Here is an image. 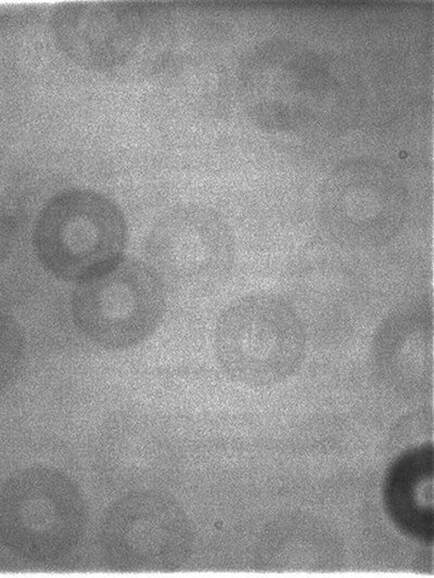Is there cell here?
I'll return each mask as SVG.
<instances>
[{"label":"cell","mask_w":434,"mask_h":578,"mask_svg":"<svg viewBox=\"0 0 434 578\" xmlns=\"http://www.w3.org/2000/svg\"><path fill=\"white\" fill-rule=\"evenodd\" d=\"M304 321L283 295L257 291L241 295L219 313L215 351L224 371L251 385H269L290 376L305 350Z\"/></svg>","instance_id":"2"},{"label":"cell","mask_w":434,"mask_h":578,"mask_svg":"<svg viewBox=\"0 0 434 578\" xmlns=\"http://www.w3.org/2000/svg\"><path fill=\"white\" fill-rule=\"evenodd\" d=\"M26 358V339L20 322L0 307V394L21 374Z\"/></svg>","instance_id":"8"},{"label":"cell","mask_w":434,"mask_h":578,"mask_svg":"<svg viewBox=\"0 0 434 578\" xmlns=\"http://www.w3.org/2000/svg\"><path fill=\"white\" fill-rule=\"evenodd\" d=\"M166 287L149 264L119 261L76 283L71 313L78 331L94 345L122 351L145 342L159 326Z\"/></svg>","instance_id":"4"},{"label":"cell","mask_w":434,"mask_h":578,"mask_svg":"<svg viewBox=\"0 0 434 578\" xmlns=\"http://www.w3.org/2000/svg\"><path fill=\"white\" fill-rule=\"evenodd\" d=\"M191 528L179 503L156 488L124 492L105 510L98 530L104 565L115 573H169L191 550Z\"/></svg>","instance_id":"5"},{"label":"cell","mask_w":434,"mask_h":578,"mask_svg":"<svg viewBox=\"0 0 434 578\" xmlns=\"http://www.w3.org/2000/svg\"><path fill=\"white\" fill-rule=\"evenodd\" d=\"M52 40L75 65L98 73L126 65L143 35L140 9L120 1H72L58 4L49 20Z\"/></svg>","instance_id":"7"},{"label":"cell","mask_w":434,"mask_h":578,"mask_svg":"<svg viewBox=\"0 0 434 578\" xmlns=\"http://www.w3.org/2000/svg\"><path fill=\"white\" fill-rule=\"evenodd\" d=\"M150 267L165 287L204 294L222 284L234 266L231 237L212 211L178 207L162 215L144 244Z\"/></svg>","instance_id":"6"},{"label":"cell","mask_w":434,"mask_h":578,"mask_svg":"<svg viewBox=\"0 0 434 578\" xmlns=\"http://www.w3.org/2000/svg\"><path fill=\"white\" fill-rule=\"evenodd\" d=\"M126 217L112 198L91 189L56 193L38 214L33 243L38 260L55 278L80 282L122 258Z\"/></svg>","instance_id":"3"},{"label":"cell","mask_w":434,"mask_h":578,"mask_svg":"<svg viewBox=\"0 0 434 578\" xmlns=\"http://www.w3.org/2000/svg\"><path fill=\"white\" fill-rule=\"evenodd\" d=\"M87 526L84 491L59 467L25 466L0 487V542L22 561L49 565L68 557Z\"/></svg>","instance_id":"1"}]
</instances>
